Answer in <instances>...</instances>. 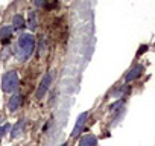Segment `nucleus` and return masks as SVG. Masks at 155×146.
I'll return each instance as SVG.
<instances>
[{
  "mask_svg": "<svg viewBox=\"0 0 155 146\" xmlns=\"http://www.w3.org/2000/svg\"><path fill=\"white\" fill-rule=\"evenodd\" d=\"M35 49V38L31 34H23L17 41V56L21 61L29 59V56L34 53Z\"/></svg>",
  "mask_w": 155,
  "mask_h": 146,
  "instance_id": "1",
  "label": "nucleus"
},
{
  "mask_svg": "<svg viewBox=\"0 0 155 146\" xmlns=\"http://www.w3.org/2000/svg\"><path fill=\"white\" fill-rule=\"evenodd\" d=\"M18 73L15 70H9L8 73H5L2 79V90L5 93H14L18 87Z\"/></svg>",
  "mask_w": 155,
  "mask_h": 146,
  "instance_id": "2",
  "label": "nucleus"
},
{
  "mask_svg": "<svg viewBox=\"0 0 155 146\" xmlns=\"http://www.w3.org/2000/svg\"><path fill=\"white\" fill-rule=\"evenodd\" d=\"M52 79H53L52 71L46 73L44 78H43L41 82H40V85H38V88H37V91H35V98H37V99H41V98L47 93V90H49V87H50V84H52Z\"/></svg>",
  "mask_w": 155,
  "mask_h": 146,
  "instance_id": "3",
  "label": "nucleus"
},
{
  "mask_svg": "<svg viewBox=\"0 0 155 146\" xmlns=\"http://www.w3.org/2000/svg\"><path fill=\"white\" fill-rule=\"evenodd\" d=\"M87 119H88V114H87V113H82L79 117H78V120H76V123H74V128H73V131H71V137H78V135L82 132V129H84V126H85V123H87Z\"/></svg>",
  "mask_w": 155,
  "mask_h": 146,
  "instance_id": "4",
  "label": "nucleus"
},
{
  "mask_svg": "<svg viewBox=\"0 0 155 146\" xmlns=\"http://www.w3.org/2000/svg\"><path fill=\"white\" fill-rule=\"evenodd\" d=\"M143 65H140V64H137V65H134L128 73H126V76H125V81L126 82H131V81H134V79H137L138 76H141V73H143Z\"/></svg>",
  "mask_w": 155,
  "mask_h": 146,
  "instance_id": "5",
  "label": "nucleus"
},
{
  "mask_svg": "<svg viewBox=\"0 0 155 146\" xmlns=\"http://www.w3.org/2000/svg\"><path fill=\"white\" fill-rule=\"evenodd\" d=\"M21 101H23V98H21V95H14L11 99H9V102H8V108L11 110V111H15V110H18L20 108V105H21Z\"/></svg>",
  "mask_w": 155,
  "mask_h": 146,
  "instance_id": "6",
  "label": "nucleus"
},
{
  "mask_svg": "<svg viewBox=\"0 0 155 146\" xmlns=\"http://www.w3.org/2000/svg\"><path fill=\"white\" fill-rule=\"evenodd\" d=\"M79 146H97V140L93 134H87L79 140Z\"/></svg>",
  "mask_w": 155,
  "mask_h": 146,
  "instance_id": "7",
  "label": "nucleus"
},
{
  "mask_svg": "<svg viewBox=\"0 0 155 146\" xmlns=\"http://www.w3.org/2000/svg\"><path fill=\"white\" fill-rule=\"evenodd\" d=\"M37 25H38V22H37V14H35L34 11H29V17H28V26H29V29H31V31H35V29H37Z\"/></svg>",
  "mask_w": 155,
  "mask_h": 146,
  "instance_id": "8",
  "label": "nucleus"
},
{
  "mask_svg": "<svg viewBox=\"0 0 155 146\" xmlns=\"http://www.w3.org/2000/svg\"><path fill=\"white\" fill-rule=\"evenodd\" d=\"M23 128H25V122L23 120H20L14 128H12V132H11V137L12 138H15V137H20L21 135V132H23Z\"/></svg>",
  "mask_w": 155,
  "mask_h": 146,
  "instance_id": "9",
  "label": "nucleus"
},
{
  "mask_svg": "<svg viewBox=\"0 0 155 146\" xmlns=\"http://www.w3.org/2000/svg\"><path fill=\"white\" fill-rule=\"evenodd\" d=\"M12 28L14 29H21V28H25L26 26V22H25V18L21 17V15H15L14 17V20H12Z\"/></svg>",
  "mask_w": 155,
  "mask_h": 146,
  "instance_id": "10",
  "label": "nucleus"
},
{
  "mask_svg": "<svg viewBox=\"0 0 155 146\" xmlns=\"http://www.w3.org/2000/svg\"><path fill=\"white\" fill-rule=\"evenodd\" d=\"M12 31H14L12 26H5V28H2V29H0V38H2V40H8V38L11 37Z\"/></svg>",
  "mask_w": 155,
  "mask_h": 146,
  "instance_id": "11",
  "label": "nucleus"
},
{
  "mask_svg": "<svg viewBox=\"0 0 155 146\" xmlns=\"http://www.w3.org/2000/svg\"><path fill=\"white\" fill-rule=\"evenodd\" d=\"M47 2H49V0H34V3H35V6H46L47 5Z\"/></svg>",
  "mask_w": 155,
  "mask_h": 146,
  "instance_id": "12",
  "label": "nucleus"
},
{
  "mask_svg": "<svg viewBox=\"0 0 155 146\" xmlns=\"http://www.w3.org/2000/svg\"><path fill=\"white\" fill-rule=\"evenodd\" d=\"M8 128H9V125H3V126H0V138H2V137L6 134Z\"/></svg>",
  "mask_w": 155,
  "mask_h": 146,
  "instance_id": "13",
  "label": "nucleus"
},
{
  "mask_svg": "<svg viewBox=\"0 0 155 146\" xmlns=\"http://www.w3.org/2000/svg\"><path fill=\"white\" fill-rule=\"evenodd\" d=\"M62 146H67V144H62Z\"/></svg>",
  "mask_w": 155,
  "mask_h": 146,
  "instance_id": "14",
  "label": "nucleus"
}]
</instances>
